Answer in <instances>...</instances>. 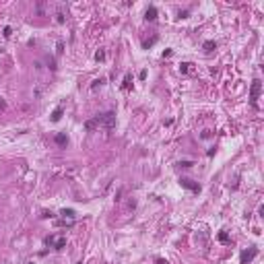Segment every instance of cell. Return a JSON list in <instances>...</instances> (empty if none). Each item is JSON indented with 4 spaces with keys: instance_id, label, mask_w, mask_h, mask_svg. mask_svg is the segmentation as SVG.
<instances>
[{
    "instance_id": "6da1fadb",
    "label": "cell",
    "mask_w": 264,
    "mask_h": 264,
    "mask_svg": "<svg viewBox=\"0 0 264 264\" xmlns=\"http://www.w3.org/2000/svg\"><path fill=\"white\" fill-rule=\"evenodd\" d=\"M95 128H105V130H111L116 128V114L114 111H105L101 116H95L93 120L85 122V130H95Z\"/></svg>"
},
{
    "instance_id": "7a4b0ae2",
    "label": "cell",
    "mask_w": 264,
    "mask_h": 264,
    "mask_svg": "<svg viewBox=\"0 0 264 264\" xmlns=\"http://www.w3.org/2000/svg\"><path fill=\"white\" fill-rule=\"evenodd\" d=\"M260 89H262V85H260V80L256 79L254 83H252V89H250V103H252V107H258V97H260Z\"/></svg>"
},
{
    "instance_id": "3957f363",
    "label": "cell",
    "mask_w": 264,
    "mask_h": 264,
    "mask_svg": "<svg viewBox=\"0 0 264 264\" xmlns=\"http://www.w3.org/2000/svg\"><path fill=\"white\" fill-rule=\"evenodd\" d=\"M256 254H258V248H254V246H252L250 250H244V252H241V256H239V264L252 262V260L256 258Z\"/></svg>"
},
{
    "instance_id": "277c9868",
    "label": "cell",
    "mask_w": 264,
    "mask_h": 264,
    "mask_svg": "<svg viewBox=\"0 0 264 264\" xmlns=\"http://www.w3.org/2000/svg\"><path fill=\"white\" fill-rule=\"evenodd\" d=\"M45 246H50V248H54V250H62L66 246V237H56V235H52V237L45 239Z\"/></svg>"
},
{
    "instance_id": "5b68a950",
    "label": "cell",
    "mask_w": 264,
    "mask_h": 264,
    "mask_svg": "<svg viewBox=\"0 0 264 264\" xmlns=\"http://www.w3.org/2000/svg\"><path fill=\"white\" fill-rule=\"evenodd\" d=\"M179 184L184 186V188L192 190V192H200V186L194 184V182H192V179H188V178H182V179H179Z\"/></svg>"
},
{
    "instance_id": "8992f818",
    "label": "cell",
    "mask_w": 264,
    "mask_h": 264,
    "mask_svg": "<svg viewBox=\"0 0 264 264\" xmlns=\"http://www.w3.org/2000/svg\"><path fill=\"white\" fill-rule=\"evenodd\" d=\"M56 21H58V23H64V21H66V8L62 4L56 8Z\"/></svg>"
},
{
    "instance_id": "52a82bcc",
    "label": "cell",
    "mask_w": 264,
    "mask_h": 264,
    "mask_svg": "<svg viewBox=\"0 0 264 264\" xmlns=\"http://www.w3.org/2000/svg\"><path fill=\"white\" fill-rule=\"evenodd\" d=\"M145 19L147 21H155V19H157V8H155V6H149V8H147Z\"/></svg>"
},
{
    "instance_id": "ba28073f",
    "label": "cell",
    "mask_w": 264,
    "mask_h": 264,
    "mask_svg": "<svg viewBox=\"0 0 264 264\" xmlns=\"http://www.w3.org/2000/svg\"><path fill=\"white\" fill-rule=\"evenodd\" d=\"M62 114H64V107H62V105H60V107H56V110L52 111V122H60Z\"/></svg>"
},
{
    "instance_id": "9c48e42d",
    "label": "cell",
    "mask_w": 264,
    "mask_h": 264,
    "mask_svg": "<svg viewBox=\"0 0 264 264\" xmlns=\"http://www.w3.org/2000/svg\"><path fill=\"white\" fill-rule=\"evenodd\" d=\"M130 87H132V75H130V72H126L124 83H122V89H124V91H128Z\"/></svg>"
},
{
    "instance_id": "30bf717a",
    "label": "cell",
    "mask_w": 264,
    "mask_h": 264,
    "mask_svg": "<svg viewBox=\"0 0 264 264\" xmlns=\"http://www.w3.org/2000/svg\"><path fill=\"white\" fill-rule=\"evenodd\" d=\"M56 225H58V227H72V225H75V219H60V221H56Z\"/></svg>"
},
{
    "instance_id": "8fae6325",
    "label": "cell",
    "mask_w": 264,
    "mask_h": 264,
    "mask_svg": "<svg viewBox=\"0 0 264 264\" xmlns=\"http://www.w3.org/2000/svg\"><path fill=\"white\" fill-rule=\"evenodd\" d=\"M60 215H62L64 219H66V217H68V219H75V210H72V209H62Z\"/></svg>"
},
{
    "instance_id": "7c38bea8",
    "label": "cell",
    "mask_w": 264,
    "mask_h": 264,
    "mask_svg": "<svg viewBox=\"0 0 264 264\" xmlns=\"http://www.w3.org/2000/svg\"><path fill=\"white\" fill-rule=\"evenodd\" d=\"M202 48H204V52H210L213 48H217V44H215L213 39H209V41H204V44H202Z\"/></svg>"
},
{
    "instance_id": "4fadbf2b",
    "label": "cell",
    "mask_w": 264,
    "mask_h": 264,
    "mask_svg": "<svg viewBox=\"0 0 264 264\" xmlns=\"http://www.w3.org/2000/svg\"><path fill=\"white\" fill-rule=\"evenodd\" d=\"M95 60H97V62H103V60H105V50H97V52H95Z\"/></svg>"
},
{
    "instance_id": "5bb4252c",
    "label": "cell",
    "mask_w": 264,
    "mask_h": 264,
    "mask_svg": "<svg viewBox=\"0 0 264 264\" xmlns=\"http://www.w3.org/2000/svg\"><path fill=\"white\" fill-rule=\"evenodd\" d=\"M56 142H58V145H66V142H68V138H66L64 134H56Z\"/></svg>"
},
{
    "instance_id": "9a60e30c",
    "label": "cell",
    "mask_w": 264,
    "mask_h": 264,
    "mask_svg": "<svg viewBox=\"0 0 264 264\" xmlns=\"http://www.w3.org/2000/svg\"><path fill=\"white\" fill-rule=\"evenodd\" d=\"M155 41H157V35H155V37H151V39H147L145 44H142V48H147V50H149V48H151V45L155 44Z\"/></svg>"
},
{
    "instance_id": "2e32d148",
    "label": "cell",
    "mask_w": 264,
    "mask_h": 264,
    "mask_svg": "<svg viewBox=\"0 0 264 264\" xmlns=\"http://www.w3.org/2000/svg\"><path fill=\"white\" fill-rule=\"evenodd\" d=\"M190 66H192L190 62H184V64H179V72H184V75H186V72L190 70Z\"/></svg>"
},
{
    "instance_id": "e0dca14e",
    "label": "cell",
    "mask_w": 264,
    "mask_h": 264,
    "mask_svg": "<svg viewBox=\"0 0 264 264\" xmlns=\"http://www.w3.org/2000/svg\"><path fill=\"white\" fill-rule=\"evenodd\" d=\"M219 241H223V244H227V241H229V235L225 233V231H221V233H219Z\"/></svg>"
},
{
    "instance_id": "ac0fdd59",
    "label": "cell",
    "mask_w": 264,
    "mask_h": 264,
    "mask_svg": "<svg viewBox=\"0 0 264 264\" xmlns=\"http://www.w3.org/2000/svg\"><path fill=\"white\" fill-rule=\"evenodd\" d=\"M103 83H105L103 79H97V80H93V85H91V87H93V89H97V87H101Z\"/></svg>"
},
{
    "instance_id": "d6986e66",
    "label": "cell",
    "mask_w": 264,
    "mask_h": 264,
    "mask_svg": "<svg viewBox=\"0 0 264 264\" xmlns=\"http://www.w3.org/2000/svg\"><path fill=\"white\" fill-rule=\"evenodd\" d=\"M10 33H13V29H10V27H4V37H10Z\"/></svg>"
},
{
    "instance_id": "ffe728a7",
    "label": "cell",
    "mask_w": 264,
    "mask_h": 264,
    "mask_svg": "<svg viewBox=\"0 0 264 264\" xmlns=\"http://www.w3.org/2000/svg\"><path fill=\"white\" fill-rule=\"evenodd\" d=\"M138 79H140V80H145V79H147V70H140V75H138Z\"/></svg>"
},
{
    "instance_id": "44dd1931",
    "label": "cell",
    "mask_w": 264,
    "mask_h": 264,
    "mask_svg": "<svg viewBox=\"0 0 264 264\" xmlns=\"http://www.w3.org/2000/svg\"><path fill=\"white\" fill-rule=\"evenodd\" d=\"M179 165H182V167H192V161H182Z\"/></svg>"
},
{
    "instance_id": "7402d4cb",
    "label": "cell",
    "mask_w": 264,
    "mask_h": 264,
    "mask_svg": "<svg viewBox=\"0 0 264 264\" xmlns=\"http://www.w3.org/2000/svg\"><path fill=\"white\" fill-rule=\"evenodd\" d=\"M62 50H64V44H62V41H58V54H62Z\"/></svg>"
},
{
    "instance_id": "603a6c76",
    "label": "cell",
    "mask_w": 264,
    "mask_h": 264,
    "mask_svg": "<svg viewBox=\"0 0 264 264\" xmlns=\"http://www.w3.org/2000/svg\"><path fill=\"white\" fill-rule=\"evenodd\" d=\"M155 264H167V262H165L163 258H159V260H157V262H155Z\"/></svg>"
},
{
    "instance_id": "cb8c5ba5",
    "label": "cell",
    "mask_w": 264,
    "mask_h": 264,
    "mask_svg": "<svg viewBox=\"0 0 264 264\" xmlns=\"http://www.w3.org/2000/svg\"><path fill=\"white\" fill-rule=\"evenodd\" d=\"M29 264H33V262H29Z\"/></svg>"
},
{
    "instance_id": "d4e9b609",
    "label": "cell",
    "mask_w": 264,
    "mask_h": 264,
    "mask_svg": "<svg viewBox=\"0 0 264 264\" xmlns=\"http://www.w3.org/2000/svg\"><path fill=\"white\" fill-rule=\"evenodd\" d=\"M79 264H83V262H79Z\"/></svg>"
}]
</instances>
